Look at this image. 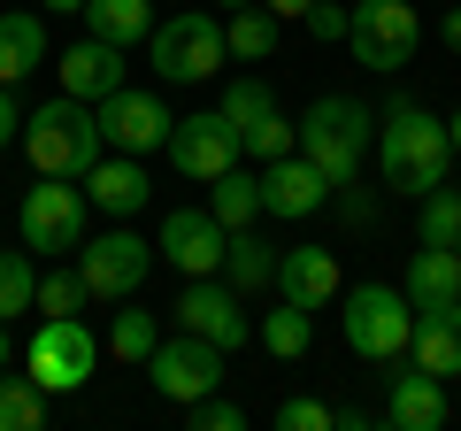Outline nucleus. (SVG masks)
I'll use <instances>...</instances> for the list:
<instances>
[{
	"label": "nucleus",
	"mask_w": 461,
	"mask_h": 431,
	"mask_svg": "<svg viewBox=\"0 0 461 431\" xmlns=\"http://www.w3.org/2000/svg\"><path fill=\"white\" fill-rule=\"evenodd\" d=\"M247 154V139H239V124L223 116V108H200V116H177L169 124V170L177 178H223L230 162Z\"/></svg>",
	"instance_id": "obj_10"
},
{
	"label": "nucleus",
	"mask_w": 461,
	"mask_h": 431,
	"mask_svg": "<svg viewBox=\"0 0 461 431\" xmlns=\"http://www.w3.org/2000/svg\"><path fill=\"white\" fill-rule=\"evenodd\" d=\"M147 170H139V154H100L93 170H85V200L93 208H108V216H139L147 208Z\"/></svg>",
	"instance_id": "obj_19"
},
{
	"label": "nucleus",
	"mask_w": 461,
	"mask_h": 431,
	"mask_svg": "<svg viewBox=\"0 0 461 431\" xmlns=\"http://www.w3.org/2000/svg\"><path fill=\"white\" fill-rule=\"evenodd\" d=\"M32 293H39L32 247H23V254H0V324H8V316H32Z\"/></svg>",
	"instance_id": "obj_33"
},
{
	"label": "nucleus",
	"mask_w": 461,
	"mask_h": 431,
	"mask_svg": "<svg viewBox=\"0 0 461 431\" xmlns=\"http://www.w3.org/2000/svg\"><path fill=\"white\" fill-rule=\"evenodd\" d=\"M446 416H454V400H446V385L430 378L423 362L393 378V400H384V424H393V431H438Z\"/></svg>",
	"instance_id": "obj_17"
},
{
	"label": "nucleus",
	"mask_w": 461,
	"mask_h": 431,
	"mask_svg": "<svg viewBox=\"0 0 461 431\" xmlns=\"http://www.w3.org/2000/svg\"><path fill=\"white\" fill-rule=\"evenodd\" d=\"M415 362L430 370V378H461V300H446V308H415Z\"/></svg>",
	"instance_id": "obj_20"
},
{
	"label": "nucleus",
	"mask_w": 461,
	"mask_h": 431,
	"mask_svg": "<svg viewBox=\"0 0 461 431\" xmlns=\"http://www.w3.org/2000/svg\"><path fill=\"white\" fill-rule=\"evenodd\" d=\"M147 54H154V69H162L169 85H200V78H215V69L230 62L223 23L200 16V8H185V16H169V23H154V32H147Z\"/></svg>",
	"instance_id": "obj_6"
},
{
	"label": "nucleus",
	"mask_w": 461,
	"mask_h": 431,
	"mask_svg": "<svg viewBox=\"0 0 461 431\" xmlns=\"http://www.w3.org/2000/svg\"><path fill=\"white\" fill-rule=\"evenodd\" d=\"M215 8H230V16H239V8H254V0H215Z\"/></svg>",
	"instance_id": "obj_44"
},
{
	"label": "nucleus",
	"mask_w": 461,
	"mask_h": 431,
	"mask_svg": "<svg viewBox=\"0 0 461 431\" xmlns=\"http://www.w3.org/2000/svg\"><path fill=\"white\" fill-rule=\"evenodd\" d=\"M85 185L77 178H39L32 193H23V208H16V232H23V247L32 254H69L85 239Z\"/></svg>",
	"instance_id": "obj_7"
},
{
	"label": "nucleus",
	"mask_w": 461,
	"mask_h": 431,
	"mask_svg": "<svg viewBox=\"0 0 461 431\" xmlns=\"http://www.w3.org/2000/svg\"><path fill=\"white\" fill-rule=\"evenodd\" d=\"M93 116H100V139H108L115 154H154V147H169V108H162L154 93L115 85L108 100H93Z\"/></svg>",
	"instance_id": "obj_12"
},
{
	"label": "nucleus",
	"mask_w": 461,
	"mask_h": 431,
	"mask_svg": "<svg viewBox=\"0 0 461 431\" xmlns=\"http://www.w3.org/2000/svg\"><path fill=\"white\" fill-rule=\"evenodd\" d=\"M308 339H315V324H308V308H293V300H285L277 316H262V347L277 354V362H300Z\"/></svg>",
	"instance_id": "obj_30"
},
{
	"label": "nucleus",
	"mask_w": 461,
	"mask_h": 431,
	"mask_svg": "<svg viewBox=\"0 0 461 431\" xmlns=\"http://www.w3.org/2000/svg\"><path fill=\"white\" fill-rule=\"evenodd\" d=\"M16 139H23V108L8 100V85H0V147H16Z\"/></svg>",
	"instance_id": "obj_38"
},
{
	"label": "nucleus",
	"mask_w": 461,
	"mask_h": 431,
	"mask_svg": "<svg viewBox=\"0 0 461 431\" xmlns=\"http://www.w3.org/2000/svg\"><path fill=\"white\" fill-rule=\"evenodd\" d=\"M300 23H308L315 39H346V32H354V16H346V8H330V0H315V8H308Z\"/></svg>",
	"instance_id": "obj_37"
},
{
	"label": "nucleus",
	"mask_w": 461,
	"mask_h": 431,
	"mask_svg": "<svg viewBox=\"0 0 461 431\" xmlns=\"http://www.w3.org/2000/svg\"><path fill=\"white\" fill-rule=\"evenodd\" d=\"M346 316H339V332L346 347L362 354V362H400L415 339V300L400 293V285H354V293H339Z\"/></svg>",
	"instance_id": "obj_4"
},
{
	"label": "nucleus",
	"mask_w": 461,
	"mask_h": 431,
	"mask_svg": "<svg viewBox=\"0 0 461 431\" xmlns=\"http://www.w3.org/2000/svg\"><path fill=\"white\" fill-rule=\"evenodd\" d=\"M85 300H93V285H85V270H47L32 293L39 316H85Z\"/></svg>",
	"instance_id": "obj_32"
},
{
	"label": "nucleus",
	"mask_w": 461,
	"mask_h": 431,
	"mask_svg": "<svg viewBox=\"0 0 461 431\" xmlns=\"http://www.w3.org/2000/svg\"><path fill=\"white\" fill-rule=\"evenodd\" d=\"M446 162H454V132L430 108H415V100H393L384 132H377L384 193H430V185H446Z\"/></svg>",
	"instance_id": "obj_1"
},
{
	"label": "nucleus",
	"mask_w": 461,
	"mask_h": 431,
	"mask_svg": "<svg viewBox=\"0 0 461 431\" xmlns=\"http://www.w3.org/2000/svg\"><path fill=\"white\" fill-rule=\"evenodd\" d=\"M147 378H154V393H162V400L193 408L200 393H215V385H223V347H215V339H200V332H177V339H162V347L147 354Z\"/></svg>",
	"instance_id": "obj_9"
},
{
	"label": "nucleus",
	"mask_w": 461,
	"mask_h": 431,
	"mask_svg": "<svg viewBox=\"0 0 461 431\" xmlns=\"http://www.w3.org/2000/svg\"><path fill=\"white\" fill-rule=\"evenodd\" d=\"M438 32H446V47H461V8H446V23H438Z\"/></svg>",
	"instance_id": "obj_40"
},
{
	"label": "nucleus",
	"mask_w": 461,
	"mask_h": 431,
	"mask_svg": "<svg viewBox=\"0 0 461 431\" xmlns=\"http://www.w3.org/2000/svg\"><path fill=\"white\" fill-rule=\"evenodd\" d=\"M8 354H16V347H8V324H0V370H8Z\"/></svg>",
	"instance_id": "obj_43"
},
{
	"label": "nucleus",
	"mask_w": 461,
	"mask_h": 431,
	"mask_svg": "<svg viewBox=\"0 0 461 431\" xmlns=\"http://www.w3.org/2000/svg\"><path fill=\"white\" fill-rule=\"evenodd\" d=\"M154 347H162V316L123 308V316L108 324V354H115V362H139V370H147V354H154Z\"/></svg>",
	"instance_id": "obj_26"
},
{
	"label": "nucleus",
	"mask_w": 461,
	"mask_h": 431,
	"mask_svg": "<svg viewBox=\"0 0 461 431\" xmlns=\"http://www.w3.org/2000/svg\"><path fill=\"white\" fill-rule=\"evenodd\" d=\"M262 8H269V16H277V23H285V16H308L315 0H262Z\"/></svg>",
	"instance_id": "obj_39"
},
{
	"label": "nucleus",
	"mask_w": 461,
	"mask_h": 431,
	"mask_svg": "<svg viewBox=\"0 0 461 431\" xmlns=\"http://www.w3.org/2000/svg\"><path fill=\"white\" fill-rule=\"evenodd\" d=\"M23 370L39 378V393H77L85 378L100 370V339L85 316H47L32 332V347H23Z\"/></svg>",
	"instance_id": "obj_5"
},
{
	"label": "nucleus",
	"mask_w": 461,
	"mask_h": 431,
	"mask_svg": "<svg viewBox=\"0 0 461 431\" xmlns=\"http://www.w3.org/2000/svg\"><path fill=\"white\" fill-rule=\"evenodd\" d=\"M154 247H162L169 262L185 270V278H215V270H223L230 232L215 224L208 208H169V216H162V232H154Z\"/></svg>",
	"instance_id": "obj_13"
},
{
	"label": "nucleus",
	"mask_w": 461,
	"mask_h": 431,
	"mask_svg": "<svg viewBox=\"0 0 461 431\" xmlns=\"http://www.w3.org/2000/svg\"><path fill=\"white\" fill-rule=\"evenodd\" d=\"M446 132H454V154H461V108H454V116H446Z\"/></svg>",
	"instance_id": "obj_42"
},
{
	"label": "nucleus",
	"mask_w": 461,
	"mask_h": 431,
	"mask_svg": "<svg viewBox=\"0 0 461 431\" xmlns=\"http://www.w3.org/2000/svg\"><path fill=\"white\" fill-rule=\"evenodd\" d=\"M215 108H223V116L239 124V132H254L262 116H277V93H269V78H230Z\"/></svg>",
	"instance_id": "obj_29"
},
{
	"label": "nucleus",
	"mask_w": 461,
	"mask_h": 431,
	"mask_svg": "<svg viewBox=\"0 0 461 431\" xmlns=\"http://www.w3.org/2000/svg\"><path fill=\"white\" fill-rule=\"evenodd\" d=\"M415 239H423V247H454V239H461V193L430 185V193H423V216H415Z\"/></svg>",
	"instance_id": "obj_31"
},
{
	"label": "nucleus",
	"mask_w": 461,
	"mask_h": 431,
	"mask_svg": "<svg viewBox=\"0 0 461 431\" xmlns=\"http://www.w3.org/2000/svg\"><path fill=\"white\" fill-rule=\"evenodd\" d=\"M23 154H32L39 178H85V170L108 154V139H100V116L93 100H47L39 116H23Z\"/></svg>",
	"instance_id": "obj_2"
},
{
	"label": "nucleus",
	"mask_w": 461,
	"mask_h": 431,
	"mask_svg": "<svg viewBox=\"0 0 461 431\" xmlns=\"http://www.w3.org/2000/svg\"><path fill=\"white\" fill-rule=\"evenodd\" d=\"M208 185H215V193H208V216L223 224V232H247L254 216H262V178H247L239 162H230L223 178H208Z\"/></svg>",
	"instance_id": "obj_24"
},
{
	"label": "nucleus",
	"mask_w": 461,
	"mask_h": 431,
	"mask_svg": "<svg viewBox=\"0 0 461 431\" xmlns=\"http://www.w3.org/2000/svg\"><path fill=\"white\" fill-rule=\"evenodd\" d=\"M223 47L239 54V62H269V54H277V16H269V8H239V16L223 23Z\"/></svg>",
	"instance_id": "obj_28"
},
{
	"label": "nucleus",
	"mask_w": 461,
	"mask_h": 431,
	"mask_svg": "<svg viewBox=\"0 0 461 431\" xmlns=\"http://www.w3.org/2000/svg\"><path fill=\"white\" fill-rule=\"evenodd\" d=\"M223 270H230V293H262V285H277V247L254 239V224H247V232H230Z\"/></svg>",
	"instance_id": "obj_25"
},
{
	"label": "nucleus",
	"mask_w": 461,
	"mask_h": 431,
	"mask_svg": "<svg viewBox=\"0 0 461 431\" xmlns=\"http://www.w3.org/2000/svg\"><path fill=\"white\" fill-rule=\"evenodd\" d=\"M239 139H247V154L277 162V154H293V147H300V124H285V116H262L254 132H239Z\"/></svg>",
	"instance_id": "obj_34"
},
{
	"label": "nucleus",
	"mask_w": 461,
	"mask_h": 431,
	"mask_svg": "<svg viewBox=\"0 0 461 431\" xmlns=\"http://www.w3.org/2000/svg\"><path fill=\"white\" fill-rule=\"evenodd\" d=\"M277 431H339V408H323V400H285Z\"/></svg>",
	"instance_id": "obj_36"
},
{
	"label": "nucleus",
	"mask_w": 461,
	"mask_h": 431,
	"mask_svg": "<svg viewBox=\"0 0 461 431\" xmlns=\"http://www.w3.org/2000/svg\"><path fill=\"white\" fill-rule=\"evenodd\" d=\"M400 293H408L415 308H446V300H461V254L454 247H415Z\"/></svg>",
	"instance_id": "obj_21"
},
{
	"label": "nucleus",
	"mask_w": 461,
	"mask_h": 431,
	"mask_svg": "<svg viewBox=\"0 0 461 431\" xmlns=\"http://www.w3.org/2000/svg\"><path fill=\"white\" fill-rule=\"evenodd\" d=\"M185 416H193V431H239V424H247V408H239V400H223V393H200Z\"/></svg>",
	"instance_id": "obj_35"
},
{
	"label": "nucleus",
	"mask_w": 461,
	"mask_h": 431,
	"mask_svg": "<svg viewBox=\"0 0 461 431\" xmlns=\"http://www.w3.org/2000/svg\"><path fill=\"white\" fill-rule=\"evenodd\" d=\"M115 85H123V47H108V39L85 32L77 47L62 54V93L69 100H108Z\"/></svg>",
	"instance_id": "obj_18"
},
{
	"label": "nucleus",
	"mask_w": 461,
	"mask_h": 431,
	"mask_svg": "<svg viewBox=\"0 0 461 431\" xmlns=\"http://www.w3.org/2000/svg\"><path fill=\"white\" fill-rule=\"evenodd\" d=\"M177 332H200V339H215V347H247L254 339V324H247V308H239V293L230 285H215V278H193L185 285V300H177Z\"/></svg>",
	"instance_id": "obj_14"
},
{
	"label": "nucleus",
	"mask_w": 461,
	"mask_h": 431,
	"mask_svg": "<svg viewBox=\"0 0 461 431\" xmlns=\"http://www.w3.org/2000/svg\"><path fill=\"white\" fill-rule=\"evenodd\" d=\"M77 16H85V32L108 39V47H139V39L154 32V0H85Z\"/></svg>",
	"instance_id": "obj_23"
},
{
	"label": "nucleus",
	"mask_w": 461,
	"mask_h": 431,
	"mask_svg": "<svg viewBox=\"0 0 461 431\" xmlns=\"http://www.w3.org/2000/svg\"><path fill=\"white\" fill-rule=\"evenodd\" d=\"M323 200H330V178H323L300 147L269 162V178H262V216H285V224H293V216H315Z\"/></svg>",
	"instance_id": "obj_15"
},
{
	"label": "nucleus",
	"mask_w": 461,
	"mask_h": 431,
	"mask_svg": "<svg viewBox=\"0 0 461 431\" xmlns=\"http://www.w3.org/2000/svg\"><path fill=\"white\" fill-rule=\"evenodd\" d=\"M77 270H85V285H93V300H131L139 285H147V270H154V247L139 232H100V239H77Z\"/></svg>",
	"instance_id": "obj_11"
},
{
	"label": "nucleus",
	"mask_w": 461,
	"mask_h": 431,
	"mask_svg": "<svg viewBox=\"0 0 461 431\" xmlns=\"http://www.w3.org/2000/svg\"><path fill=\"white\" fill-rule=\"evenodd\" d=\"M354 62L362 69H408L415 62V47H423V23H415V8L408 0H354Z\"/></svg>",
	"instance_id": "obj_8"
},
{
	"label": "nucleus",
	"mask_w": 461,
	"mask_h": 431,
	"mask_svg": "<svg viewBox=\"0 0 461 431\" xmlns=\"http://www.w3.org/2000/svg\"><path fill=\"white\" fill-rule=\"evenodd\" d=\"M77 8H85V0H47V16H77Z\"/></svg>",
	"instance_id": "obj_41"
},
{
	"label": "nucleus",
	"mask_w": 461,
	"mask_h": 431,
	"mask_svg": "<svg viewBox=\"0 0 461 431\" xmlns=\"http://www.w3.org/2000/svg\"><path fill=\"white\" fill-rule=\"evenodd\" d=\"M454 254H461V239H454Z\"/></svg>",
	"instance_id": "obj_45"
},
{
	"label": "nucleus",
	"mask_w": 461,
	"mask_h": 431,
	"mask_svg": "<svg viewBox=\"0 0 461 431\" xmlns=\"http://www.w3.org/2000/svg\"><path fill=\"white\" fill-rule=\"evenodd\" d=\"M369 139H377V116H369L362 100H346V93L308 100V116H300V154H308V162L330 178V193L362 178V154H369Z\"/></svg>",
	"instance_id": "obj_3"
},
{
	"label": "nucleus",
	"mask_w": 461,
	"mask_h": 431,
	"mask_svg": "<svg viewBox=\"0 0 461 431\" xmlns=\"http://www.w3.org/2000/svg\"><path fill=\"white\" fill-rule=\"evenodd\" d=\"M32 69H47V23L32 8H8L0 16V85H23Z\"/></svg>",
	"instance_id": "obj_22"
},
{
	"label": "nucleus",
	"mask_w": 461,
	"mask_h": 431,
	"mask_svg": "<svg viewBox=\"0 0 461 431\" xmlns=\"http://www.w3.org/2000/svg\"><path fill=\"white\" fill-rule=\"evenodd\" d=\"M277 293L293 300V308H308V316L330 308V300L346 293L339 254H330V247H293V254H285V247H277Z\"/></svg>",
	"instance_id": "obj_16"
},
{
	"label": "nucleus",
	"mask_w": 461,
	"mask_h": 431,
	"mask_svg": "<svg viewBox=\"0 0 461 431\" xmlns=\"http://www.w3.org/2000/svg\"><path fill=\"white\" fill-rule=\"evenodd\" d=\"M47 424V393H39V378L23 370V378H8L0 370V431H39Z\"/></svg>",
	"instance_id": "obj_27"
}]
</instances>
